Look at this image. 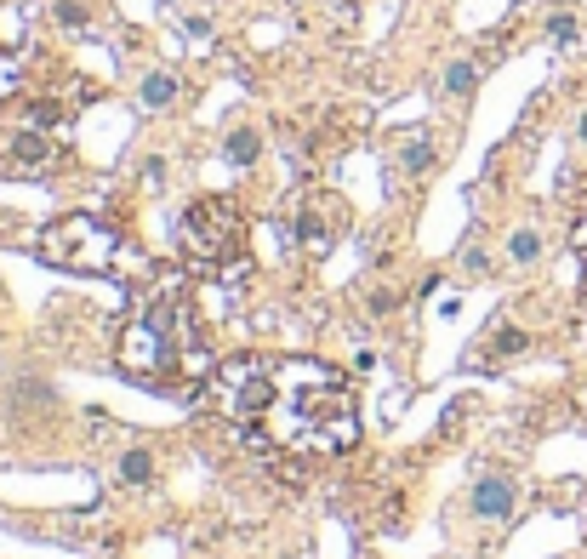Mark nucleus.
<instances>
[{"label":"nucleus","mask_w":587,"mask_h":559,"mask_svg":"<svg viewBox=\"0 0 587 559\" xmlns=\"http://www.w3.org/2000/svg\"><path fill=\"white\" fill-rule=\"evenodd\" d=\"M137 98H143V108H172V103H177V81H172V74H160V69H154V74H143Z\"/></svg>","instance_id":"10"},{"label":"nucleus","mask_w":587,"mask_h":559,"mask_svg":"<svg viewBox=\"0 0 587 559\" xmlns=\"http://www.w3.org/2000/svg\"><path fill=\"white\" fill-rule=\"evenodd\" d=\"M120 479H126V486H149L154 479V452L149 445H132V452L120 457Z\"/></svg>","instance_id":"11"},{"label":"nucleus","mask_w":587,"mask_h":559,"mask_svg":"<svg viewBox=\"0 0 587 559\" xmlns=\"http://www.w3.org/2000/svg\"><path fill=\"white\" fill-rule=\"evenodd\" d=\"M570 245H576V252H587V217H582L576 228H570Z\"/></svg>","instance_id":"19"},{"label":"nucleus","mask_w":587,"mask_h":559,"mask_svg":"<svg viewBox=\"0 0 587 559\" xmlns=\"http://www.w3.org/2000/svg\"><path fill=\"white\" fill-rule=\"evenodd\" d=\"M399 166H405V172H428V166H434V143H428V137H405Z\"/></svg>","instance_id":"12"},{"label":"nucleus","mask_w":587,"mask_h":559,"mask_svg":"<svg viewBox=\"0 0 587 559\" xmlns=\"http://www.w3.org/2000/svg\"><path fill=\"white\" fill-rule=\"evenodd\" d=\"M507 257H514V262H536V257H542V235H536V228H519V235L507 240Z\"/></svg>","instance_id":"13"},{"label":"nucleus","mask_w":587,"mask_h":559,"mask_svg":"<svg viewBox=\"0 0 587 559\" xmlns=\"http://www.w3.org/2000/svg\"><path fill=\"white\" fill-rule=\"evenodd\" d=\"M548 35L553 40H576V18H548Z\"/></svg>","instance_id":"18"},{"label":"nucleus","mask_w":587,"mask_h":559,"mask_svg":"<svg viewBox=\"0 0 587 559\" xmlns=\"http://www.w3.org/2000/svg\"><path fill=\"white\" fill-rule=\"evenodd\" d=\"M40 257L52 269H69V274H103L120 257V228L109 217H91V211L52 217L40 228Z\"/></svg>","instance_id":"3"},{"label":"nucleus","mask_w":587,"mask_h":559,"mask_svg":"<svg viewBox=\"0 0 587 559\" xmlns=\"http://www.w3.org/2000/svg\"><path fill=\"white\" fill-rule=\"evenodd\" d=\"M177 245H183V257H189V269H200V274L234 269V257L245 252V211L228 194L189 200L183 217H177Z\"/></svg>","instance_id":"2"},{"label":"nucleus","mask_w":587,"mask_h":559,"mask_svg":"<svg viewBox=\"0 0 587 559\" xmlns=\"http://www.w3.org/2000/svg\"><path fill=\"white\" fill-rule=\"evenodd\" d=\"M268 360H257V354H240V360H223L206 371V406L228 417V423L240 428H257L262 411H268Z\"/></svg>","instance_id":"4"},{"label":"nucleus","mask_w":587,"mask_h":559,"mask_svg":"<svg viewBox=\"0 0 587 559\" xmlns=\"http://www.w3.org/2000/svg\"><path fill=\"white\" fill-rule=\"evenodd\" d=\"M514 508H519L514 479H479V486L468 491V514L473 520H507Z\"/></svg>","instance_id":"8"},{"label":"nucleus","mask_w":587,"mask_h":559,"mask_svg":"<svg viewBox=\"0 0 587 559\" xmlns=\"http://www.w3.org/2000/svg\"><path fill=\"white\" fill-rule=\"evenodd\" d=\"M343 235H348V200L331 194V189H308L297 217H291V240L308 257H326L331 245H343Z\"/></svg>","instance_id":"5"},{"label":"nucleus","mask_w":587,"mask_h":559,"mask_svg":"<svg viewBox=\"0 0 587 559\" xmlns=\"http://www.w3.org/2000/svg\"><path fill=\"white\" fill-rule=\"evenodd\" d=\"M582 291H587V286H582Z\"/></svg>","instance_id":"21"},{"label":"nucleus","mask_w":587,"mask_h":559,"mask_svg":"<svg viewBox=\"0 0 587 559\" xmlns=\"http://www.w3.org/2000/svg\"><path fill=\"white\" fill-rule=\"evenodd\" d=\"M268 411H262V445H280L285 457H336L360 445V400L348 377L314 354L268 360Z\"/></svg>","instance_id":"1"},{"label":"nucleus","mask_w":587,"mask_h":559,"mask_svg":"<svg viewBox=\"0 0 587 559\" xmlns=\"http://www.w3.org/2000/svg\"><path fill=\"white\" fill-rule=\"evenodd\" d=\"M223 154L234 166H257L262 160V132L257 126H234V132H228V143H223Z\"/></svg>","instance_id":"9"},{"label":"nucleus","mask_w":587,"mask_h":559,"mask_svg":"<svg viewBox=\"0 0 587 559\" xmlns=\"http://www.w3.org/2000/svg\"><path fill=\"white\" fill-rule=\"evenodd\" d=\"M576 137H582V143H587V115H582V126H576Z\"/></svg>","instance_id":"20"},{"label":"nucleus","mask_w":587,"mask_h":559,"mask_svg":"<svg viewBox=\"0 0 587 559\" xmlns=\"http://www.w3.org/2000/svg\"><path fill=\"white\" fill-rule=\"evenodd\" d=\"M524 343H531V337H524V331H514V325H507V331L497 337V354H519Z\"/></svg>","instance_id":"17"},{"label":"nucleus","mask_w":587,"mask_h":559,"mask_svg":"<svg viewBox=\"0 0 587 559\" xmlns=\"http://www.w3.org/2000/svg\"><path fill=\"white\" fill-rule=\"evenodd\" d=\"M57 23H69V29H86V6H81V0H57Z\"/></svg>","instance_id":"15"},{"label":"nucleus","mask_w":587,"mask_h":559,"mask_svg":"<svg viewBox=\"0 0 587 559\" xmlns=\"http://www.w3.org/2000/svg\"><path fill=\"white\" fill-rule=\"evenodd\" d=\"M473 81H479V69H473V64H451V69H445V91H451V98H468Z\"/></svg>","instance_id":"14"},{"label":"nucleus","mask_w":587,"mask_h":559,"mask_svg":"<svg viewBox=\"0 0 587 559\" xmlns=\"http://www.w3.org/2000/svg\"><path fill=\"white\" fill-rule=\"evenodd\" d=\"M57 160H64V137L52 126L23 120V126L0 132V177H46Z\"/></svg>","instance_id":"6"},{"label":"nucleus","mask_w":587,"mask_h":559,"mask_svg":"<svg viewBox=\"0 0 587 559\" xmlns=\"http://www.w3.org/2000/svg\"><path fill=\"white\" fill-rule=\"evenodd\" d=\"M143 183H149V189H160V183H166V160H160V154H149V160H143Z\"/></svg>","instance_id":"16"},{"label":"nucleus","mask_w":587,"mask_h":559,"mask_svg":"<svg viewBox=\"0 0 587 559\" xmlns=\"http://www.w3.org/2000/svg\"><path fill=\"white\" fill-rule=\"evenodd\" d=\"M115 354H120V366H126L132 377H143V383H166V371H172V360H177V337H172V331H160L154 320L137 314L126 331H120Z\"/></svg>","instance_id":"7"}]
</instances>
